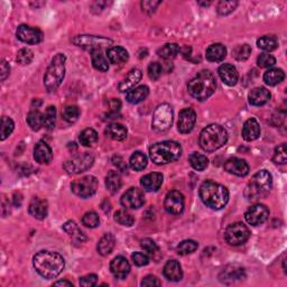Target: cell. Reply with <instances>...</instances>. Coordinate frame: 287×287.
I'll return each mask as SVG.
<instances>
[{
	"label": "cell",
	"instance_id": "19",
	"mask_svg": "<svg viewBox=\"0 0 287 287\" xmlns=\"http://www.w3.org/2000/svg\"><path fill=\"white\" fill-rule=\"evenodd\" d=\"M246 277L245 270L243 267H239L237 265H229L225 267L220 274V281L225 284H230L236 281L244 280Z\"/></svg>",
	"mask_w": 287,
	"mask_h": 287
},
{
	"label": "cell",
	"instance_id": "52",
	"mask_svg": "<svg viewBox=\"0 0 287 287\" xmlns=\"http://www.w3.org/2000/svg\"><path fill=\"white\" fill-rule=\"evenodd\" d=\"M275 63H276V59H275L272 54H269V53H262V54L258 56V59H257L258 67L264 68V69L273 67Z\"/></svg>",
	"mask_w": 287,
	"mask_h": 287
},
{
	"label": "cell",
	"instance_id": "12",
	"mask_svg": "<svg viewBox=\"0 0 287 287\" xmlns=\"http://www.w3.org/2000/svg\"><path fill=\"white\" fill-rule=\"evenodd\" d=\"M94 158L90 153H83L81 155L69 159L64 163V170L69 174H80L82 172L88 171L93 165Z\"/></svg>",
	"mask_w": 287,
	"mask_h": 287
},
{
	"label": "cell",
	"instance_id": "59",
	"mask_svg": "<svg viewBox=\"0 0 287 287\" xmlns=\"http://www.w3.org/2000/svg\"><path fill=\"white\" fill-rule=\"evenodd\" d=\"M162 283L159 282L156 277L153 275H148L144 278L142 282V286H161Z\"/></svg>",
	"mask_w": 287,
	"mask_h": 287
},
{
	"label": "cell",
	"instance_id": "42",
	"mask_svg": "<svg viewBox=\"0 0 287 287\" xmlns=\"http://www.w3.org/2000/svg\"><path fill=\"white\" fill-rule=\"evenodd\" d=\"M188 161H190L191 166L196 171H204L209 165V159L207 158L206 155L200 153L191 154Z\"/></svg>",
	"mask_w": 287,
	"mask_h": 287
},
{
	"label": "cell",
	"instance_id": "46",
	"mask_svg": "<svg viewBox=\"0 0 287 287\" xmlns=\"http://www.w3.org/2000/svg\"><path fill=\"white\" fill-rule=\"evenodd\" d=\"M56 122V108L53 106L47 107L44 113V127L48 130H52L55 127Z\"/></svg>",
	"mask_w": 287,
	"mask_h": 287
},
{
	"label": "cell",
	"instance_id": "34",
	"mask_svg": "<svg viewBox=\"0 0 287 287\" xmlns=\"http://www.w3.org/2000/svg\"><path fill=\"white\" fill-rule=\"evenodd\" d=\"M106 135L113 141H124L127 137V128L120 124H110L106 128Z\"/></svg>",
	"mask_w": 287,
	"mask_h": 287
},
{
	"label": "cell",
	"instance_id": "30",
	"mask_svg": "<svg viewBox=\"0 0 287 287\" xmlns=\"http://www.w3.org/2000/svg\"><path fill=\"white\" fill-rule=\"evenodd\" d=\"M206 56L209 62H221L227 56V48L220 43L212 44L207 48Z\"/></svg>",
	"mask_w": 287,
	"mask_h": 287
},
{
	"label": "cell",
	"instance_id": "8",
	"mask_svg": "<svg viewBox=\"0 0 287 287\" xmlns=\"http://www.w3.org/2000/svg\"><path fill=\"white\" fill-rule=\"evenodd\" d=\"M72 43L83 50L90 51L91 53L97 51H102L107 48L109 50L110 46L113 44L112 39L104 37V36H94V35H77L73 37Z\"/></svg>",
	"mask_w": 287,
	"mask_h": 287
},
{
	"label": "cell",
	"instance_id": "57",
	"mask_svg": "<svg viewBox=\"0 0 287 287\" xmlns=\"http://www.w3.org/2000/svg\"><path fill=\"white\" fill-rule=\"evenodd\" d=\"M131 258H133L134 264L136 266H139V267H141V266H146L149 262V258L143 252H135L133 253Z\"/></svg>",
	"mask_w": 287,
	"mask_h": 287
},
{
	"label": "cell",
	"instance_id": "61",
	"mask_svg": "<svg viewBox=\"0 0 287 287\" xmlns=\"http://www.w3.org/2000/svg\"><path fill=\"white\" fill-rule=\"evenodd\" d=\"M112 163H113V165H116L117 169L120 170L121 172L127 171V164L124 161V159H122V157H120V156H114L112 158Z\"/></svg>",
	"mask_w": 287,
	"mask_h": 287
},
{
	"label": "cell",
	"instance_id": "55",
	"mask_svg": "<svg viewBox=\"0 0 287 287\" xmlns=\"http://www.w3.org/2000/svg\"><path fill=\"white\" fill-rule=\"evenodd\" d=\"M162 74V65L157 62H153L148 65V76L151 80H157Z\"/></svg>",
	"mask_w": 287,
	"mask_h": 287
},
{
	"label": "cell",
	"instance_id": "35",
	"mask_svg": "<svg viewBox=\"0 0 287 287\" xmlns=\"http://www.w3.org/2000/svg\"><path fill=\"white\" fill-rule=\"evenodd\" d=\"M106 187L111 194H116L121 187V176L117 171H110L106 178Z\"/></svg>",
	"mask_w": 287,
	"mask_h": 287
},
{
	"label": "cell",
	"instance_id": "11",
	"mask_svg": "<svg viewBox=\"0 0 287 287\" xmlns=\"http://www.w3.org/2000/svg\"><path fill=\"white\" fill-rule=\"evenodd\" d=\"M72 191L75 195L82 199L91 198L96 194L98 188V179L92 175L84 176V178L77 179L72 183Z\"/></svg>",
	"mask_w": 287,
	"mask_h": 287
},
{
	"label": "cell",
	"instance_id": "25",
	"mask_svg": "<svg viewBox=\"0 0 287 287\" xmlns=\"http://www.w3.org/2000/svg\"><path fill=\"white\" fill-rule=\"evenodd\" d=\"M34 158L39 164H48L53 158V151L46 143L40 141L35 145Z\"/></svg>",
	"mask_w": 287,
	"mask_h": 287
},
{
	"label": "cell",
	"instance_id": "29",
	"mask_svg": "<svg viewBox=\"0 0 287 287\" xmlns=\"http://www.w3.org/2000/svg\"><path fill=\"white\" fill-rule=\"evenodd\" d=\"M107 57L110 61V63L114 65L124 64L129 59L128 52L126 51V48L121 46H112L107 51Z\"/></svg>",
	"mask_w": 287,
	"mask_h": 287
},
{
	"label": "cell",
	"instance_id": "62",
	"mask_svg": "<svg viewBox=\"0 0 287 287\" xmlns=\"http://www.w3.org/2000/svg\"><path fill=\"white\" fill-rule=\"evenodd\" d=\"M9 72H10V67L9 64H8L5 60L1 61V81H5L7 79V76L9 75Z\"/></svg>",
	"mask_w": 287,
	"mask_h": 287
},
{
	"label": "cell",
	"instance_id": "1",
	"mask_svg": "<svg viewBox=\"0 0 287 287\" xmlns=\"http://www.w3.org/2000/svg\"><path fill=\"white\" fill-rule=\"evenodd\" d=\"M33 265L40 276L46 280H52L62 273L65 267V261L59 252L42 250L33 258Z\"/></svg>",
	"mask_w": 287,
	"mask_h": 287
},
{
	"label": "cell",
	"instance_id": "4",
	"mask_svg": "<svg viewBox=\"0 0 287 287\" xmlns=\"http://www.w3.org/2000/svg\"><path fill=\"white\" fill-rule=\"evenodd\" d=\"M182 155V147L178 142L165 141L154 144L149 148V157L157 165H165L178 161Z\"/></svg>",
	"mask_w": 287,
	"mask_h": 287
},
{
	"label": "cell",
	"instance_id": "27",
	"mask_svg": "<svg viewBox=\"0 0 287 287\" xmlns=\"http://www.w3.org/2000/svg\"><path fill=\"white\" fill-rule=\"evenodd\" d=\"M248 100L251 106H264L270 100V92L265 88H255L249 92Z\"/></svg>",
	"mask_w": 287,
	"mask_h": 287
},
{
	"label": "cell",
	"instance_id": "15",
	"mask_svg": "<svg viewBox=\"0 0 287 287\" xmlns=\"http://www.w3.org/2000/svg\"><path fill=\"white\" fill-rule=\"evenodd\" d=\"M145 203V196L142 190L136 187H131L126 191L124 195L121 196V204L126 209H139Z\"/></svg>",
	"mask_w": 287,
	"mask_h": 287
},
{
	"label": "cell",
	"instance_id": "18",
	"mask_svg": "<svg viewBox=\"0 0 287 287\" xmlns=\"http://www.w3.org/2000/svg\"><path fill=\"white\" fill-rule=\"evenodd\" d=\"M224 170L232 175L246 176L249 173V165L245 159L233 157L224 163Z\"/></svg>",
	"mask_w": 287,
	"mask_h": 287
},
{
	"label": "cell",
	"instance_id": "22",
	"mask_svg": "<svg viewBox=\"0 0 287 287\" xmlns=\"http://www.w3.org/2000/svg\"><path fill=\"white\" fill-rule=\"evenodd\" d=\"M163 179L164 178L161 173L154 172V173H149L144 176V178H142L141 185L145 191L156 192L158 191V188L162 186Z\"/></svg>",
	"mask_w": 287,
	"mask_h": 287
},
{
	"label": "cell",
	"instance_id": "37",
	"mask_svg": "<svg viewBox=\"0 0 287 287\" xmlns=\"http://www.w3.org/2000/svg\"><path fill=\"white\" fill-rule=\"evenodd\" d=\"M79 139L82 146L92 147L98 142V133L92 128H87L80 134Z\"/></svg>",
	"mask_w": 287,
	"mask_h": 287
},
{
	"label": "cell",
	"instance_id": "21",
	"mask_svg": "<svg viewBox=\"0 0 287 287\" xmlns=\"http://www.w3.org/2000/svg\"><path fill=\"white\" fill-rule=\"evenodd\" d=\"M28 211H30L31 215L34 216L35 219L43 220L47 216L48 212V204L47 201L40 198H33L30 207H28Z\"/></svg>",
	"mask_w": 287,
	"mask_h": 287
},
{
	"label": "cell",
	"instance_id": "48",
	"mask_svg": "<svg viewBox=\"0 0 287 287\" xmlns=\"http://www.w3.org/2000/svg\"><path fill=\"white\" fill-rule=\"evenodd\" d=\"M250 54H251V47H250L248 44L238 45L232 52V56L238 61L247 60Z\"/></svg>",
	"mask_w": 287,
	"mask_h": 287
},
{
	"label": "cell",
	"instance_id": "50",
	"mask_svg": "<svg viewBox=\"0 0 287 287\" xmlns=\"http://www.w3.org/2000/svg\"><path fill=\"white\" fill-rule=\"evenodd\" d=\"M80 117V109L76 106H68L63 110V118L70 124L75 122Z\"/></svg>",
	"mask_w": 287,
	"mask_h": 287
},
{
	"label": "cell",
	"instance_id": "38",
	"mask_svg": "<svg viewBox=\"0 0 287 287\" xmlns=\"http://www.w3.org/2000/svg\"><path fill=\"white\" fill-rule=\"evenodd\" d=\"M130 167L135 171H143L147 166V156L142 151H135L129 159Z\"/></svg>",
	"mask_w": 287,
	"mask_h": 287
},
{
	"label": "cell",
	"instance_id": "64",
	"mask_svg": "<svg viewBox=\"0 0 287 287\" xmlns=\"http://www.w3.org/2000/svg\"><path fill=\"white\" fill-rule=\"evenodd\" d=\"M54 286H73V284L71 282H68V281H59L54 283Z\"/></svg>",
	"mask_w": 287,
	"mask_h": 287
},
{
	"label": "cell",
	"instance_id": "54",
	"mask_svg": "<svg viewBox=\"0 0 287 287\" xmlns=\"http://www.w3.org/2000/svg\"><path fill=\"white\" fill-rule=\"evenodd\" d=\"M237 6H238L237 1H220L218 3V13L219 15L222 16L229 15L236 9Z\"/></svg>",
	"mask_w": 287,
	"mask_h": 287
},
{
	"label": "cell",
	"instance_id": "45",
	"mask_svg": "<svg viewBox=\"0 0 287 287\" xmlns=\"http://www.w3.org/2000/svg\"><path fill=\"white\" fill-rule=\"evenodd\" d=\"M199 245L196 241L194 240H183L182 243H179V245L178 246V253L181 256H186V255H190V253L194 252L196 249H198Z\"/></svg>",
	"mask_w": 287,
	"mask_h": 287
},
{
	"label": "cell",
	"instance_id": "41",
	"mask_svg": "<svg viewBox=\"0 0 287 287\" xmlns=\"http://www.w3.org/2000/svg\"><path fill=\"white\" fill-rule=\"evenodd\" d=\"M92 56V65L94 69L99 70L101 72H107L109 70V64H108V60L105 56L102 51H97L91 53Z\"/></svg>",
	"mask_w": 287,
	"mask_h": 287
},
{
	"label": "cell",
	"instance_id": "2",
	"mask_svg": "<svg viewBox=\"0 0 287 287\" xmlns=\"http://www.w3.org/2000/svg\"><path fill=\"white\" fill-rule=\"evenodd\" d=\"M200 198L208 208L221 210L229 201L228 188L213 181H206L200 186Z\"/></svg>",
	"mask_w": 287,
	"mask_h": 287
},
{
	"label": "cell",
	"instance_id": "40",
	"mask_svg": "<svg viewBox=\"0 0 287 287\" xmlns=\"http://www.w3.org/2000/svg\"><path fill=\"white\" fill-rule=\"evenodd\" d=\"M27 124L33 130H39L44 126V114L38 110H32L27 116Z\"/></svg>",
	"mask_w": 287,
	"mask_h": 287
},
{
	"label": "cell",
	"instance_id": "5",
	"mask_svg": "<svg viewBox=\"0 0 287 287\" xmlns=\"http://www.w3.org/2000/svg\"><path fill=\"white\" fill-rule=\"evenodd\" d=\"M273 187V178L268 171L262 170L252 176L245 188V196L249 201L265 198Z\"/></svg>",
	"mask_w": 287,
	"mask_h": 287
},
{
	"label": "cell",
	"instance_id": "44",
	"mask_svg": "<svg viewBox=\"0 0 287 287\" xmlns=\"http://www.w3.org/2000/svg\"><path fill=\"white\" fill-rule=\"evenodd\" d=\"M14 128H15V124H14L13 119L9 117H2L1 128H0V139H1V141L7 139L14 131Z\"/></svg>",
	"mask_w": 287,
	"mask_h": 287
},
{
	"label": "cell",
	"instance_id": "53",
	"mask_svg": "<svg viewBox=\"0 0 287 287\" xmlns=\"http://www.w3.org/2000/svg\"><path fill=\"white\" fill-rule=\"evenodd\" d=\"M34 59V53L30 48H22L17 54V62L22 65H28Z\"/></svg>",
	"mask_w": 287,
	"mask_h": 287
},
{
	"label": "cell",
	"instance_id": "17",
	"mask_svg": "<svg viewBox=\"0 0 287 287\" xmlns=\"http://www.w3.org/2000/svg\"><path fill=\"white\" fill-rule=\"evenodd\" d=\"M196 122V113L193 109L186 108L179 112L178 129L181 134H188L193 130Z\"/></svg>",
	"mask_w": 287,
	"mask_h": 287
},
{
	"label": "cell",
	"instance_id": "51",
	"mask_svg": "<svg viewBox=\"0 0 287 287\" xmlns=\"http://www.w3.org/2000/svg\"><path fill=\"white\" fill-rule=\"evenodd\" d=\"M273 161L276 164H286L287 162V149H286V144L283 143L280 146L276 147L275 149Z\"/></svg>",
	"mask_w": 287,
	"mask_h": 287
},
{
	"label": "cell",
	"instance_id": "32",
	"mask_svg": "<svg viewBox=\"0 0 287 287\" xmlns=\"http://www.w3.org/2000/svg\"><path fill=\"white\" fill-rule=\"evenodd\" d=\"M63 229L64 231L72 237L73 239V244H82L87 240V237L83 232H82L79 228H77L76 223L74 221H68L63 224Z\"/></svg>",
	"mask_w": 287,
	"mask_h": 287
},
{
	"label": "cell",
	"instance_id": "58",
	"mask_svg": "<svg viewBox=\"0 0 287 287\" xmlns=\"http://www.w3.org/2000/svg\"><path fill=\"white\" fill-rule=\"evenodd\" d=\"M97 282H98V276L96 274L85 275V276L81 277L80 281H79L81 286H87V287L94 286L97 284Z\"/></svg>",
	"mask_w": 287,
	"mask_h": 287
},
{
	"label": "cell",
	"instance_id": "23",
	"mask_svg": "<svg viewBox=\"0 0 287 287\" xmlns=\"http://www.w3.org/2000/svg\"><path fill=\"white\" fill-rule=\"evenodd\" d=\"M218 72L223 83L229 85V87H233V85L237 84L239 74H238L237 69L232 64H222L219 68Z\"/></svg>",
	"mask_w": 287,
	"mask_h": 287
},
{
	"label": "cell",
	"instance_id": "39",
	"mask_svg": "<svg viewBox=\"0 0 287 287\" xmlns=\"http://www.w3.org/2000/svg\"><path fill=\"white\" fill-rule=\"evenodd\" d=\"M257 46L262 51L272 52L278 47V40L273 35L262 36V37H260L257 40Z\"/></svg>",
	"mask_w": 287,
	"mask_h": 287
},
{
	"label": "cell",
	"instance_id": "20",
	"mask_svg": "<svg viewBox=\"0 0 287 287\" xmlns=\"http://www.w3.org/2000/svg\"><path fill=\"white\" fill-rule=\"evenodd\" d=\"M110 270L112 275L119 280L126 278L127 275L130 272V264L129 261L122 256H117L110 264Z\"/></svg>",
	"mask_w": 287,
	"mask_h": 287
},
{
	"label": "cell",
	"instance_id": "13",
	"mask_svg": "<svg viewBox=\"0 0 287 287\" xmlns=\"http://www.w3.org/2000/svg\"><path fill=\"white\" fill-rule=\"evenodd\" d=\"M17 38L22 42L31 45H36L43 40V33L36 27H32L28 25H20L16 32Z\"/></svg>",
	"mask_w": 287,
	"mask_h": 287
},
{
	"label": "cell",
	"instance_id": "9",
	"mask_svg": "<svg viewBox=\"0 0 287 287\" xmlns=\"http://www.w3.org/2000/svg\"><path fill=\"white\" fill-rule=\"evenodd\" d=\"M173 124V109L167 104L159 105L153 114V128L156 131L169 130Z\"/></svg>",
	"mask_w": 287,
	"mask_h": 287
},
{
	"label": "cell",
	"instance_id": "7",
	"mask_svg": "<svg viewBox=\"0 0 287 287\" xmlns=\"http://www.w3.org/2000/svg\"><path fill=\"white\" fill-rule=\"evenodd\" d=\"M65 61L67 57L62 53H59L52 59L46 73L44 75V85L48 92H53L60 87L65 76Z\"/></svg>",
	"mask_w": 287,
	"mask_h": 287
},
{
	"label": "cell",
	"instance_id": "33",
	"mask_svg": "<svg viewBox=\"0 0 287 287\" xmlns=\"http://www.w3.org/2000/svg\"><path fill=\"white\" fill-rule=\"evenodd\" d=\"M114 245H116V239H114V237L111 233H106V235L99 240V244H98L97 247L98 252L102 256H108L113 250Z\"/></svg>",
	"mask_w": 287,
	"mask_h": 287
},
{
	"label": "cell",
	"instance_id": "63",
	"mask_svg": "<svg viewBox=\"0 0 287 287\" xmlns=\"http://www.w3.org/2000/svg\"><path fill=\"white\" fill-rule=\"evenodd\" d=\"M108 106L112 112H117L121 108V102L118 99H111L108 102Z\"/></svg>",
	"mask_w": 287,
	"mask_h": 287
},
{
	"label": "cell",
	"instance_id": "14",
	"mask_svg": "<svg viewBox=\"0 0 287 287\" xmlns=\"http://www.w3.org/2000/svg\"><path fill=\"white\" fill-rule=\"evenodd\" d=\"M184 196L179 191H171L165 196L164 201V208L171 215H179L184 210Z\"/></svg>",
	"mask_w": 287,
	"mask_h": 287
},
{
	"label": "cell",
	"instance_id": "10",
	"mask_svg": "<svg viewBox=\"0 0 287 287\" xmlns=\"http://www.w3.org/2000/svg\"><path fill=\"white\" fill-rule=\"evenodd\" d=\"M250 231L248 227L243 222H235L228 225L225 229L224 238L225 241L231 246H240L249 239Z\"/></svg>",
	"mask_w": 287,
	"mask_h": 287
},
{
	"label": "cell",
	"instance_id": "56",
	"mask_svg": "<svg viewBox=\"0 0 287 287\" xmlns=\"http://www.w3.org/2000/svg\"><path fill=\"white\" fill-rule=\"evenodd\" d=\"M141 246L144 250H146L148 253H155L158 250V247L156 243L153 239H149V238H145L141 241Z\"/></svg>",
	"mask_w": 287,
	"mask_h": 287
},
{
	"label": "cell",
	"instance_id": "47",
	"mask_svg": "<svg viewBox=\"0 0 287 287\" xmlns=\"http://www.w3.org/2000/svg\"><path fill=\"white\" fill-rule=\"evenodd\" d=\"M114 220H116L119 224L125 225V227H131L135 222L134 216L131 215L129 212H127L125 210H119L114 213Z\"/></svg>",
	"mask_w": 287,
	"mask_h": 287
},
{
	"label": "cell",
	"instance_id": "16",
	"mask_svg": "<svg viewBox=\"0 0 287 287\" xmlns=\"http://www.w3.org/2000/svg\"><path fill=\"white\" fill-rule=\"evenodd\" d=\"M269 216V210L265 204H256L248 209L246 212L245 219L249 224L259 225L265 222Z\"/></svg>",
	"mask_w": 287,
	"mask_h": 287
},
{
	"label": "cell",
	"instance_id": "28",
	"mask_svg": "<svg viewBox=\"0 0 287 287\" xmlns=\"http://www.w3.org/2000/svg\"><path fill=\"white\" fill-rule=\"evenodd\" d=\"M164 275L171 282H179L183 278V270L179 262L175 259L169 260L164 266Z\"/></svg>",
	"mask_w": 287,
	"mask_h": 287
},
{
	"label": "cell",
	"instance_id": "24",
	"mask_svg": "<svg viewBox=\"0 0 287 287\" xmlns=\"http://www.w3.org/2000/svg\"><path fill=\"white\" fill-rule=\"evenodd\" d=\"M143 73L139 69H133L128 73L124 80L120 82L119 84V91L120 92H129L130 90H133L135 88V85L139 83V81L142 80Z\"/></svg>",
	"mask_w": 287,
	"mask_h": 287
},
{
	"label": "cell",
	"instance_id": "60",
	"mask_svg": "<svg viewBox=\"0 0 287 287\" xmlns=\"http://www.w3.org/2000/svg\"><path fill=\"white\" fill-rule=\"evenodd\" d=\"M159 3H161L159 1H143L142 7L145 11H149V13H151V11L156 9Z\"/></svg>",
	"mask_w": 287,
	"mask_h": 287
},
{
	"label": "cell",
	"instance_id": "3",
	"mask_svg": "<svg viewBox=\"0 0 287 287\" xmlns=\"http://www.w3.org/2000/svg\"><path fill=\"white\" fill-rule=\"evenodd\" d=\"M215 77L208 70L198 73L187 84L188 93L199 101H204L210 98L215 93Z\"/></svg>",
	"mask_w": 287,
	"mask_h": 287
},
{
	"label": "cell",
	"instance_id": "26",
	"mask_svg": "<svg viewBox=\"0 0 287 287\" xmlns=\"http://www.w3.org/2000/svg\"><path fill=\"white\" fill-rule=\"evenodd\" d=\"M260 136V126L255 118H250L244 124L243 137L246 142L256 141Z\"/></svg>",
	"mask_w": 287,
	"mask_h": 287
},
{
	"label": "cell",
	"instance_id": "36",
	"mask_svg": "<svg viewBox=\"0 0 287 287\" xmlns=\"http://www.w3.org/2000/svg\"><path fill=\"white\" fill-rule=\"evenodd\" d=\"M284 79H285V73L282 69H276V68L269 69L265 72V74H264L265 83L267 85H270V87L281 83Z\"/></svg>",
	"mask_w": 287,
	"mask_h": 287
},
{
	"label": "cell",
	"instance_id": "49",
	"mask_svg": "<svg viewBox=\"0 0 287 287\" xmlns=\"http://www.w3.org/2000/svg\"><path fill=\"white\" fill-rule=\"evenodd\" d=\"M82 223L87 228H97L100 224V218L97 212L89 211L82 216Z\"/></svg>",
	"mask_w": 287,
	"mask_h": 287
},
{
	"label": "cell",
	"instance_id": "6",
	"mask_svg": "<svg viewBox=\"0 0 287 287\" xmlns=\"http://www.w3.org/2000/svg\"><path fill=\"white\" fill-rule=\"evenodd\" d=\"M228 141V133L222 126L212 124L207 126L200 134L199 143L201 148L209 153L215 151Z\"/></svg>",
	"mask_w": 287,
	"mask_h": 287
},
{
	"label": "cell",
	"instance_id": "31",
	"mask_svg": "<svg viewBox=\"0 0 287 287\" xmlns=\"http://www.w3.org/2000/svg\"><path fill=\"white\" fill-rule=\"evenodd\" d=\"M149 94V89L146 85H141V87L134 88L133 90H130L129 92H127L126 99L129 104L137 105L139 102H142L148 97Z\"/></svg>",
	"mask_w": 287,
	"mask_h": 287
},
{
	"label": "cell",
	"instance_id": "43",
	"mask_svg": "<svg viewBox=\"0 0 287 287\" xmlns=\"http://www.w3.org/2000/svg\"><path fill=\"white\" fill-rule=\"evenodd\" d=\"M179 51H181V48H179L178 44L167 43L164 45L162 48H159L157 54L161 57H163V59L169 60V59H173V57L178 55Z\"/></svg>",
	"mask_w": 287,
	"mask_h": 287
}]
</instances>
